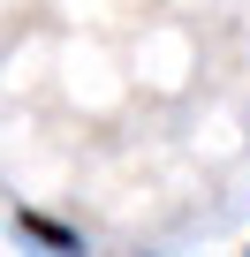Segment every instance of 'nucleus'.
Listing matches in <instances>:
<instances>
[{"mask_svg":"<svg viewBox=\"0 0 250 257\" xmlns=\"http://www.w3.org/2000/svg\"><path fill=\"white\" fill-rule=\"evenodd\" d=\"M31 249H46V257H84V234L68 227V219H53V212H38V204H16V219H8Z\"/></svg>","mask_w":250,"mask_h":257,"instance_id":"f257e3e1","label":"nucleus"},{"mask_svg":"<svg viewBox=\"0 0 250 257\" xmlns=\"http://www.w3.org/2000/svg\"><path fill=\"white\" fill-rule=\"evenodd\" d=\"M242 257H250V249H242Z\"/></svg>","mask_w":250,"mask_h":257,"instance_id":"f03ea898","label":"nucleus"}]
</instances>
